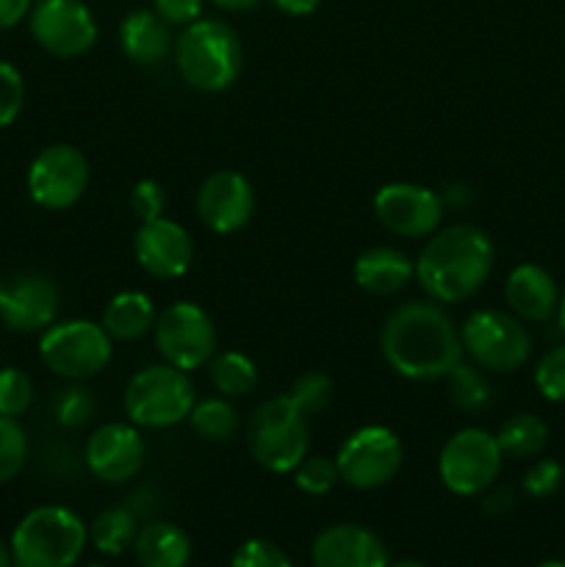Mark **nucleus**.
<instances>
[{
	"label": "nucleus",
	"mask_w": 565,
	"mask_h": 567,
	"mask_svg": "<svg viewBox=\"0 0 565 567\" xmlns=\"http://www.w3.org/2000/svg\"><path fill=\"white\" fill-rule=\"evenodd\" d=\"M380 349L393 374L413 382L446 380L465 358L460 330L438 302L413 299L393 310L380 332Z\"/></svg>",
	"instance_id": "f257e3e1"
},
{
	"label": "nucleus",
	"mask_w": 565,
	"mask_h": 567,
	"mask_svg": "<svg viewBox=\"0 0 565 567\" xmlns=\"http://www.w3.org/2000/svg\"><path fill=\"white\" fill-rule=\"evenodd\" d=\"M496 249L474 225L438 227L415 258V280L432 302L458 305L474 297L491 277Z\"/></svg>",
	"instance_id": "f03ea898"
},
{
	"label": "nucleus",
	"mask_w": 565,
	"mask_h": 567,
	"mask_svg": "<svg viewBox=\"0 0 565 567\" xmlns=\"http://www.w3.org/2000/svg\"><path fill=\"white\" fill-rule=\"evenodd\" d=\"M172 59L186 86L205 94H219L227 92L242 75V39L227 22L199 17L175 39Z\"/></svg>",
	"instance_id": "7ed1b4c3"
},
{
	"label": "nucleus",
	"mask_w": 565,
	"mask_h": 567,
	"mask_svg": "<svg viewBox=\"0 0 565 567\" xmlns=\"http://www.w3.org/2000/svg\"><path fill=\"white\" fill-rule=\"evenodd\" d=\"M89 543L81 515L61 504H42L22 515L11 532L14 567H72Z\"/></svg>",
	"instance_id": "20e7f679"
},
{
	"label": "nucleus",
	"mask_w": 565,
	"mask_h": 567,
	"mask_svg": "<svg viewBox=\"0 0 565 567\" xmlns=\"http://www.w3.org/2000/svg\"><path fill=\"white\" fill-rule=\"evenodd\" d=\"M249 457L269 474H291L310 446L308 419L288 396H271L253 410L244 426Z\"/></svg>",
	"instance_id": "39448f33"
},
{
	"label": "nucleus",
	"mask_w": 565,
	"mask_h": 567,
	"mask_svg": "<svg viewBox=\"0 0 565 567\" xmlns=\"http://www.w3.org/2000/svg\"><path fill=\"white\" fill-rule=\"evenodd\" d=\"M197 391L186 371L170 363L144 365L125 388V413L138 430H170L188 421Z\"/></svg>",
	"instance_id": "423d86ee"
},
{
	"label": "nucleus",
	"mask_w": 565,
	"mask_h": 567,
	"mask_svg": "<svg viewBox=\"0 0 565 567\" xmlns=\"http://www.w3.org/2000/svg\"><path fill=\"white\" fill-rule=\"evenodd\" d=\"M460 341H463L465 358L491 374H513L532 354V336L524 321L493 308L465 316L460 327Z\"/></svg>",
	"instance_id": "0eeeda50"
},
{
	"label": "nucleus",
	"mask_w": 565,
	"mask_h": 567,
	"mask_svg": "<svg viewBox=\"0 0 565 567\" xmlns=\"http://www.w3.org/2000/svg\"><path fill=\"white\" fill-rule=\"evenodd\" d=\"M114 354V341L89 319L53 321L39 336V360L44 369L70 382H83L105 371Z\"/></svg>",
	"instance_id": "6e6552de"
},
{
	"label": "nucleus",
	"mask_w": 565,
	"mask_h": 567,
	"mask_svg": "<svg viewBox=\"0 0 565 567\" xmlns=\"http://www.w3.org/2000/svg\"><path fill=\"white\" fill-rule=\"evenodd\" d=\"M502 463L504 454L496 435L480 426H463L443 443L438 454V476L454 496H482L487 487L496 485Z\"/></svg>",
	"instance_id": "1a4fd4ad"
},
{
	"label": "nucleus",
	"mask_w": 565,
	"mask_h": 567,
	"mask_svg": "<svg viewBox=\"0 0 565 567\" xmlns=\"http://www.w3.org/2000/svg\"><path fill=\"white\" fill-rule=\"evenodd\" d=\"M153 341L164 363L188 374L205 369L216 354V324L208 310L181 299L158 313Z\"/></svg>",
	"instance_id": "9d476101"
},
{
	"label": "nucleus",
	"mask_w": 565,
	"mask_h": 567,
	"mask_svg": "<svg viewBox=\"0 0 565 567\" xmlns=\"http://www.w3.org/2000/svg\"><path fill=\"white\" fill-rule=\"evenodd\" d=\"M404 463V446L393 430L369 424L355 430L336 454L338 476L352 491H377L399 474Z\"/></svg>",
	"instance_id": "9b49d317"
},
{
	"label": "nucleus",
	"mask_w": 565,
	"mask_h": 567,
	"mask_svg": "<svg viewBox=\"0 0 565 567\" xmlns=\"http://www.w3.org/2000/svg\"><path fill=\"white\" fill-rule=\"evenodd\" d=\"M89 161L75 144H50L28 166V197L44 210H66L86 194Z\"/></svg>",
	"instance_id": "f8f14e48"
},
{
	"label": "nucleus",
	"mask_w": 565,
	"mask_h": 567,
	"mask_svg": "<svg viewBox=\"0 0 565 567\" xmlns=\"http://www.w3.org/2000/svg\"><path fill=\"white\" fill-rule=\"evenodd\" d=\"M28 28L33 42L55 59H78L97 42V20L83 0H39Z\"/></svg>",
	"instance_id": "ddd939ff"
},
{
	"label": "nucleus",
	"mask_w": 565,
	"mask_h": 567,
	"mask_svg": "<svg viewBox=\"0 0 565 567\" xmlns=\"http://www.w3.org/2000/svg\"><path fill=\"white\" fill-rule=\"evenodd\" d=\"M443 199L435 188L421 183H386L374 194V216L388 233L399 238H430L443 221Z\"/></svg>",
	"instance_id": "4468645a"
},
{
	"label": "nucleus",
	"mask_w": 565,
	"mask_h": 567,
	"mask_svg": "<svg viewBox=\"0 0 565 567\" xmlns=\"http://www.w3.org/2000/svg\"><path fill=\"white\" fill-rule=\"evenodd\" d=\"M61 293L44 271L0 277V321L14 332H42L59 321Z\"/></svg>",
	"instance_id": "2eb2a0df"
},
{
	"label": "nucleus",
	"mask_w": 565,
	"mask_h": 567,
	"mask_svg": "<svg viewBox=\"0 0 565 567\" xmlns=\"http://www.w3.org/2000/svg\"><path fill=\"white\" fill-rule=\"evenodd\" d=\"M144 460H147V443H144L138 426L127 424V421H111V424L97 426L83 449V463H86L89 474L105 485L131 482L142 471Z\"/></svg>",
	"instance_id": "dca6fc26"
},
{
	"label": "nucleus",
	"mask_w": 565,
	"mask_h": 567,
	"mask_svg": "<svg viewBox=\"0 0 565 567\" xmlns=\"http://www.w3.org/2000/svg\"><path fill=\"white\" fill-rule=\"evenodd\" d=\"M197 216L216 236L244 230L255 214V188L242 172L219 169L203 181L197 192Z\"/></svg>",
	"instance_id": "f3484780"
},
{
	"label": "nucleus",
	"mask_w": 565,
	"mask_h": 567,
	"mask_svg": "<svg viewBox=\"0 0 565 567\" xmlns=\"http://www.w3.org/2000/svg\"><path fill=\"white\" fill-rule=\"evenodd\" d=\"M133 255L144 275L155 280H177L194 264V241L186 227L175 219L142 221L133 236Z\"/></svg>",
	"instance_id": "a211bd4d"
},
{
	"label": "nucleus",
	"mask_w": 565,
	"mask_h": 567,
	"mask_svg": "<svg viewBox=\"0 0 565 567\" xmlns=\"http://www.w3.org/2000/svg\"><path fill=\"white\" fill-rule=\"evenodd\" d=\"M314 567H388L391 557L380 537L360 524L321 529L310 546Z\"/></svg>",
	"instance_id": "6ab92c4d"
},
{
	"label": "nucleus",
	"mask_w": 565,
	"mask_h": 567,
	"mask_svg": "<svg viewBox=\"0 0 565 567\" xmlns=\"http://www.w3.org/2000/svg\"><path fill=\"white\" fill-rule=\"evenodd\" d=\"M504 299L510 313L530 324H546L557 316L559 291L554 277L537 264L515 266L504 282Z\"/></svg>",
	"instance_id": "aec40b11"
},
{
	"label": "nucleus",
	"mask_w": 565,
	"mask_h": 567,
	"mask_svg": "<svg viewBox=\"0 0 565 567\" xmlns=\"http://www.w3.org/2000/svg\"><path fill=\"white\" fill-rule=\"evenodd\" d=\"M352 277L371 297H393L413 282L415 260L397 247H369L355 260Z\"/></svg>",
	"instance_id": "412c9836"
},
{
	"label": "nucleus",
	"mask_w": 565,
	"mask_h": 567,
	"mask_svg": "<svg viewBox=\"0 0 565 567\" xmlns=\"http://www.w3.org/2000/svg\"><path fill=\"white\" fill-rule=\"evenodd\" d=\"M120 48L136 66L164 64L175 48L172 25H166L153 9H133L120 22Z\"/></svg>",
	"instance_id": "4be33fe9"
},
{
	"label": "nucleus",
	"mask_w": 565,
	"mask_h": 567,
	"mask_svg": "<svg viewBox=\"0 0 565 567\" xmlns=\"http://www.w3.org/2000/svg\"><path fill=\"white\" fill-rule=\"evenodd\" d=\"M192 537L170 520H150L138 529L133 554L142 567H186L192 559Z\"/></svg>",
	"instance_id": "5701e85b"
},
{
	"label": "nucleus",
	"mask_w": 565,
	"mask_h": 567,
	"mask_svg": "<svg viewBox=\"0 0 565 567\" xmlns=\"http://www.w3.org/2000/svg\"><path fill=\"white\" fill-rule=\"evenodd\" d=\"M155 302L144 291H120L109 299L100 327L109 332L111 341H138L153 332Z\"/></svg>",
	"instance_id": "b1692460"
},
{
	"label": "nucleus",
	"mask_w": 565,
	"mask_h": 567,
	"mask_svg": "<svg viewBox=\"0 0 565 567\" xmlns=\"http://www.w3.org/2000/svg\"><path fill=\"white\" fill-rule=\"evenodd\" d=\"M205 369H208L214 391L225 399H244L258 388V365L253 358L236 352V349L216 352Z\"/></svg>",
	"instance_id": "393cba45"
},
{
	"label": "nucleus",
	"mask_w": 565,
	"mask_h": 567,
	"mask_svg": "<svg viewBox=\"0 0 565 567\" xmlns=\"http://www.w3.org/2000/svg\"><path fill=\"white\" fill-rule=\"evenodd\" d=\"M496 443L504 457L510 460H535L548 443V426L535 413H515L499 426Z\"/></svg>",
	"instance_id": "a878e982"
},
{
	"label": "nucleus",
	"mask_w": 565,
	"mask_h": 567,
	"mask_svg": "<svg viewBox=\"0 0 565 567\" xmlns=\"http://www.w3.org/2000/svg\"><path fill=\"white\" fill-rule=\"evenodd\" d=\"M138 535V520L131 507L103 509L97 518L89 524V543L105 557H122L127 548H133Z\"/></svg>",
	"instance_id": "bb28decb"
},
{
	"label": "nucleus",
	"mask_w": 565,
	"mask_h": 567,
	"mask_svg": "<svg viewBox=\"0 0 565 567\" xmlns=\"http://www.w3.org/2000/svg\"><path fill=\"white\" fill-rule=\"evenodd\" d=\"M188 424H192V430L203 441L225 443L236 435L238 426H242V419H238V410L233 404V399L210 396L194 402L192 413H188Z\"/></svg>",
	"instance_id": "cd10ccee"
},
{
	"label": "nucleus",
	"mask_w": 565,
	"mask_h": 567,
	"mask_svg": "<svg viewBox=\"0 0 565 567\" xmlns=\"http://www.w3.org/2000/svg\"><path fill=\"white\" fill-rule=\"evenodd\" d=\"M446 382L449 399H452L454 408L463 410V413H485L493 404V385L491 380L482 374L480 365L460 360V363L446 374Z\"/></svg>",
	"instance_id": "c85d7f7f"
},
{
	"label": "nucleus",
	"mask_w": 565,
	"mask_h": 567,
	"mask_svg": "<svg viewBox=\"0 0 565 567\" xmlns=\"http://www.w3.org/2000/svg\"><path fill=\"white\" fill-rule=\"evenodd\" d=\"M94 413H97V399L81 382H72V385L61 388L55 393L53 419L64 430H81V426H86L94 419Z\"/></svg>",
	"instance_id": "c756f323"
},
{
	"label": "nucleus",
	"mask_w": 565,
	"mask_h": 567,
	"mask_svg": "<svg viewBox=\"0 0 565 567\" xmlns=\"http://www.w3.org/2000/svg\"><path fill=\"white\" fill-rule=\"evenodd\" d=\"M332 393H336V388H332L330 377H327L325 371L314 369L302 371V374L291 382V391H288L286 396L291 399V404L305 415V419H310V415H319L321 410L330 408Z\"/></svg>",
	"instance_id": "7c9ffc66"
},
{
	"label": "nucleus",
	"mask_w": 565,
	"mask_h": 567,
	"mask_svg": "<svg viewBox=\"0 0 565 567\" xmlns=\"http://www.w3.org/2000/svg\"><path fill=\"white\" fill-rule=\"evenodd\" d=\"M28 432L17 419H6L0 415V485L17 480L22 468L28 465Z\"/></svg>",
	"instance_id": "2f4dec72"
},
{
	"label": "nucleus",
	"mask_w": 565,
	"mask_h": 567,
	"mask_svg": "<svg viewBox=\"0 0 565 567\" xmlns=\"http://www.w3.org/2000/svg\"><path fill=\"white\" fill-rule=\"evenodd\" d=\"M291 474H294V485H297V491L308 493V496H327V493L341 482L336 457H321V454L305 457Z\"/></svg>",
	"instance_id": "473e14b6"
},
{
	"label": "nucleus",
	"mask_w": 565,
	"mask_h": 567,
	"mask_svg": "<svg viewBox=\"0 0 565 567\" xmlns=\"http://www.w3.org/2000/svg\"><path fill=\"white\" fill-rule=\"evenodd\" d=\"M33 402V382L17 365H6L0 369V415L6 419H20L28 413Z\"/></svg>",
	"instance_id": "72a5a7b5"
},
{
	"label": "nucleus",
	"mask_w": 565,
	"mask_h": 567,
	"mask_svg": "<svg viewBox=\"0 0 565 567\" xmlns=\"http://www.w3.org/2000/svg\"><path fill=\"white\" fill-rule=\"evenodd\" d=\"M25 105V78L11 61H0V131L11 127Z\"/></svg>",
	"instance_id": "f704fd0d"
},
{
	"label": "nucleus",
	"mask_w": 565,
	"mask_h": 567,
	"mask_svg": "<svg viewBox=\"0 0 565 567\" xmlns=\"http://www.w3.org/2000/svg\"><path fill=\"white\" fill-rule=\"evenodd\" d=\"M535 385L546 402H565V343L552 347L537 360Z\"/></svg>",
	"instance_id": "c9c22d12"
},
{
	"label": "nucleus",
	"mask_w": 565,
	"mask_h": 567,
	"mask_svg": "<svg viewBox=\"0 0 565 567\" xmlns=\"http://www.w3.org/2000/svg\"><path fill=\"white\" fill-rule=\"evenodd\" d=\"M230 567H294L288 554L280 546H275L271 540L264 537H253V540H244L242 546L233 554Z\"/></svg>",
	"instance_id": "e433bc0d"
},
{
	"label": "nucleus",
	"mask_w": 565,
	"mask_h": 567,
	"mask_svg": "<svg viewBox=\"0 0 565 567\" xmlns=\"http://www.w3.org/2000/svg\"><path fill=\"white\" fill-rule=\"evenodd\" d=\"M563 480H565V471L557 460H537V463L530 465V471L524 474L521 487H524L526 496L548 498L563 487Z\"/></svg>",
	"instance_id": "4c0bfd02"
},
{
	"label": "nucleus",
	"mask_w": 565,
	"mask_h": 567,
	"mask_svg": "<svg viewBox=\"0 0 565 567\" xmlns=\"http://www.w3.org/2000/svg\"><path fill=\"white\" fill-rule=\"evenodd\" d=\"M131 210L138 221H153L161 219L166 210V188L158 181H138L131 188Z\"/></svg>",
	"instance_id": "58836bf2"
},
{
	"label": "nucleus",
	"mask_w": 565,
	"mask_h": 567,
	"mask_svg": "<svg viewBox=\"0 0 565 567\" xmlns=\"http://www.w3.org/2000/svg\"><path fill=\"white\" fill-rule=\"evenodd\" d=\"M205 0H153V11L172 28H186L203 17Z\"/></svg>",
	"instance_id": "ea45409f"
},
{
	"label": "nucleus",
	"mask_w": 565,
	"mask_h": 567,
	"mask_svg": "<svg viewBox=\"0 0 565 567\" xmlns=\"http://www.w3.org/2000/svg\"><path fill=\"white\" fill-rule=\"evenodd\" d=\"M513 504H515V493L510 491V487H487L485 498H482V513L499 518V515L510 513Z\"/></svg>",
	"instance_id": "a19ab883"
},
{
	"label": "nucleus",
	"mask_w": 565,
	"mask_h": 567,
	"mask_svg": "<svg viewBox=\"0 0 565 567\" xmlns=\"http://www.w3.org/2000/svg\"><path fill=\"white\" fill-rule=\"evenodd\" d=\"M33 9V0H0V31L20 25Z\"/></svg>",
	"instance_id": "79ce46f5"
},
{
	"label": "nucleus",
	"mask_w": 565,
	"mask_h": 567,
	"mask_svg": "<svg viewBox=\"0 0 565 567\" xmlns=\"http://www.w3.org/2000/svg\"><path fill=\"white\" fill-rule=\"evenodd\" d=\"M269 3L288 17H310L321 0H269Z\"/></svg>",
	"instance_id": "37998d69"
},
{
	"label": "nucleus",
	"mask_w": 565,
	"mask_h": 567,
	"mask_svg": "<svg viewBox=\"0 0 565 567\" xmlns=\"http://www.w3.org/2000/svg\"><path fill=\"white\" fill-rule=\"evenodd\" d=\"M214 6H219V9L225 11H247L253 9V6H258L260 0H210Z\"/></svg>",
	"instance_id": "c03bdc74"
},
{
	"label": "nucleus",
	"mask_w": 565,
	"mask_h": 567,
	"mask_svg": "<svg viewBox=\"0 0 565 567\" xmlns=\"http://www.w3.org/2000/svg\"><path fill=\"white\" fill-rule=\"evenodd\" d=\"M0 567H14V559H11V546L0 537Z\"/></svg>",
	"instance_id": "a18cd8bd"
},
{
	"label": "nucleus",
	"mask_w": 565,
	"mask_h": 567,
	"mask_svg": "<svg viewBox=\"0 0 565 567\" xmlns=\"http://www.w3.org/2000/svg\"><path fill=\"white\" fill-rule=\"evenodd\" d=\"M557 327H559V332H563V336H565V291L559 293V305H557Z\"/></svg>",
	"instance_id": "49530a36"
},
{
	"label": "nucleus",
	"mask_w": 565,
	"mask_h": 567,
	"mask_svg": "<svg viewBox=\"0 0 565 567\" xmlns=\"http://www.w3.org/2000/svg\"><path fill=\"white\" fill-rule=\"evenodd\" d=\"M388 567H430V565L419 563V559H399V563H391Z\"/></svg>",
	"instance_id": "de8ad7c7"
},
{
	"label": "nucleus",
	"mask_w": 565,
	"mask_h": 567,
	"mask_svg": "<svg viewBox=\"0 0 565 567\" xmlns=\"http://www.w3.org/2000/svg\"><path fill=\"white\" fill-rule=\"evenodd\" d=\"M537 567H565V563H563V559H548V563H543Z\"/></svg>",
	"instance_id": "09e8293b"
},
{
	"label": "nucleus",
	"mask_w": 565,
	"mask_h": 567,
	"mask_svg": "<svg viewBox=\"0 0 565 567\" xmlns=\"http://www.w3.org/2000/svg\"><path fill=\"white\" fill-rule=\"evenodd\" d=\"M86 567H105V565H100V563H92V565H86Z\"/></svg>",
	"instance_id": "8fccbe9b"
}]
</instances>
